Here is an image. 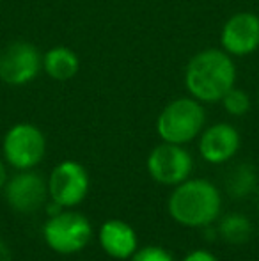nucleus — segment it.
Returning <instances> with one entry per match:
<instances>
[{
	"instance_id": "18",
	"label": "nucleus",
	"mask_w": 259,
	"mask_h": 261,
	"mask_svg": "<svg viewBox=\"0 0 259 261\" xmlns=\"http://www.w3.org/2000/svg\"><path fill=\"white\" fill-rule=\"evenodd\" d=\"M183 261H218V258L206 249H194L185 256Z\"/></svg>"
},
{
	"instance_id": "13",
	"label": "nucleus",
	"mask_w": 259,
	"mask_h": 261,
	"mask_svg": "<svg viewBox=\"0 0 259 261\" xmlns=\"http://www.w3.org/2000/svg\"><path fill=\"white\" fill-rule=\"evenodd\" d=\"M78 69L80 59L69 46L57 45L43 54V71L52 80H59V82L71 80L78 75Z\"/></svg>"
},
{
	"instance_id": "8",
	"label": "nucleus",
	"mask_w": 259,
	"mask_h": 261,
	"mask_svg": "<svg viewBox=\"0 0 259 261\" xmlns=\"http://www.w3.org/2000/svg\"><path fill=\"white\" fill-rule=\"evenodd\" d=\"M48 196L63 208L78 206L89 192V174L76 160H63L52 169L48 179Z\"/></svg>"
},
{
	"instance_id": "3",
	"label": "nucleus",
	"mask_w": 259,
	"mask_h": 261,
	"mask_svg": "<svg viewBox=\"0 0 259 261\" xmlns=\"http://www.w3.org/2000/svg\"><path fill=\"white\" fill-rule=\"evenodd\" d=\"M206 124V110L192 96H181L169 101L156 119V134L163 142L188 144L200 135Z\"/></svg>"
},
{
	"instance_id": "15",
	"label": "nucleus",
	"mask_w": 259,
	"mask_h": 261,
	"mask_svg": "<svg viewBox=\"0 0 259 261\" xmlns=\"http://www.w3.org/2000/svg\"><path fill=\"white\" fill-rule=\"evenodd\" d=\"M256 187V172L249 164H240L227 176V190L233 197H245Z\"/></svg>"
},
{
	"instance_id": "2",
	"label": "nucleus",
	"mask_w": 259,
	"mask_h": 261,
	"mask_svg": "<svg viewBox=\"0 0 259 261\" xmlns=\"http://www.w3.org/2000/svg\"><path fill=\"white\" fill-rule=\"evenodd\" d=\"M167 210L174 222L183 227H210L220 215V190L208 179L188 178L174 187Z\"/></svg>"
},
{
	"instance_id": "12",
	"label": "nucleus",
	"mask_w": 259,
	"mask_h": 261,
	"mask_svg": "<svg viewBox=\"0 0 259 261\" xmlns=\"http://www.w3.org/2000/svg\"><path fill=\"white\" fill-rule=\"evenodd\" d=\"M98 242L107 256L114 259H130L138 249L135 229L121 219H108L98 231Z\"/></svg>"
},
{
	"instance_id": "11",
	"label": "nucleus",
	"mask_w": 259,
	"mask_h": 261,
	"mask_svg": "<svg viewBox=\"0 0 259 261\" xmlns=\"http://www.w3.org/2000/svg\"><path fill=\"white\" fill-rule=\"evenodd\" d=\"M240 144H242L240 132L229 123H215L204 128L199 135L200 158L213 165L231 160L238 153Z\"/></svg>"
},
{
	"instance_id": "7",
	"label": "nucleus",
	"mask_w": 259,
	"mask_h": 261,
	"mask_svg": "<svg viewBox=\"0 0 259 261\" xmlns=\"http://www.w3.org/2000/svg\"><path fill=\"white\" fill-rule=\"evenodd\" d=\"M148 172L156 183L165 187H176L190 178L194 169V158L181 144L163 142L151 149L146 162Z\"/></svg>"
},
{
	"instance_id": "5",
	"label": "nucleus",
	"mask_w": 259,
	"mask_h": 261,
	"mask_svg": "<svg viewBox=\"0 0 259 261\" xmlns=\"http://www.w3.org/2000/svg\"><path fill=\"white\" fill-rule=\"evenodd\" d=\"M2 155L16 171L34 169L46 155L45 134L32 123L13 124L2 139Z\"/></svg>"
},
{
	"instance_id": "14",
	"label": "nucleus",
	"mask_w": 259,
	"mask_h": 261,
	"mask_svg": "<svg viewBox=\"0 0 259 261\" xmlns=\"http://www.w3.org/2000/svg\"><path fill=\"white\" fill-rule=\"evenodd\" d=\"M217 231L224 242L233 245H242L247 244L252 237V222L249 220V217L231 213L220 220Z\"/></svg>"
},
{
	"instance_id": "16",
	"label": "nucleus",
	"mask_w": 259,
	"mask_h": 261,
	"mask_svg": "<svg viewBox=\"0 0 259 261\" xmlns=\"http://www.w3.org/2000/svg\"><path fill=\"white\" fill-rule=\"evenodd\" d=\"M220 103H222L224 110L229 114V116L242 117L250 110L252 101H250L249 93H245L243 89H240V87L235 86L231 91H227V93H225V96L220 100Z\"/></svg>"
},
{
	"instance_id": "1",
	"label": "nucleus",
	"mask_w": 259,
	"mask_h": 261,
	"mask_svg": "<svg viewBox=\"0 0 259 261\" xmlns=\"http://www.w3.org/2000/svg\"><path fill=\"white\" fill-rule=\"evenodd\" d=\"M238 69L233 57L222 48H204L188 61L183 82L188 96L203 105L220 103L227 91L236 86Z\"/></svg>"
},
{
	"instance_id": "9",
	"label": "nucleus",
	"mask_w": 259,
	"mask_h": 261,
	"mask_svg": "<svg viewBox=\"0 0 259 261\" xmlns=\"http://www.w3.org/2000/svg\"><path fill=\"white\" fill-rule=\"evenodd\" d=\"M6 201L18 213H34L41 210L48 199V183L34 169L18 171L4 185Z\"/></svg>"
},
{
	"instance_id": "19",
	"label": "nucleus",
	"mask_w": 259,
	"mask_h": 261,
	"mask_svg": "<svg viewBox=\"0 0 259 261\" xmlns=\"http://www.w3.org/2000/svg\"><path fill=\"white\" fill-rule=\"evenodd\" d=\"M0 261H13V254H11V249L6 242L0 238Z\"/></svg>"
},
{
	"instance_id": "17",
	"label": "nucleus",
	"mask_w": 259,
	"mask_h": 261,
	"mask_svg": "<svg viewBox=\"0 0 259 261\" xmlns=\"http://www.w3.org/2000/svg\"><path fill=\"white\" fill-rule=\"evenodd\" d=\"M130 261H174L172 254L160 245H146L133 252Z\"/></svg>"
},
{
	"instance_id": "10",
	"label": "nucleus",
	"mask_w": 259,
	"mask_h": 261,
	"mask_svg": "<svg viewBox=\"0 0 259 261\" xmlns=\"http://www.w3.org/2000/svg\"><path fill=\"white\" fill-rule=\"evenodd\" d=\"M220 48L231 57H247L259 48V16L252 11H238L224 21Z\"/></svg>"
},
{
	"instance_id": "20",
	"label": "nucleus",
	"mask_w": 259,
	"mask_h": 261,
	"mask_svg": "<svg viewBox=\"0 0 259 261\" xmlns=\"http://www.w3.org/2000/svg\"><path fill=\"white\" fill-rule=\"evenodd\" d=\"M9 176H7V167H6V162L0 160V190L4 189V185L7 183Z\"/></svg>"
},
{
	"instance_id": "21",
	"label": "nucleus",
	"mask_w": 259,
	"mask_h": 261,
	"mask_svg": "<svg viewBox=\"0 0 259 261\" xmlns=\"http://www.w3.org/2000/svg\"><path fill=\"white\" fill-rule=\"evenodd\" d=\"M257 105H259V93H257Z\"/></svg>"
},
{
	"instance_id": "4",
	"label": "nucleus",
	"mask_w": 259,
	"mask_h": 261,
	"mask_svg": "<svg viewBox=\"0 0 259 261\" xmlns=\"http://www.w3.org/2000/svg\"><path fill=\"white\" fill-rule=\"evenodd\" d=\"M93 237V227L87 217L73 210H63L48 217L43 226V238L53 252L63 256L83 251Z\"/></svg>"
},
{
	"instance_id": "6",
	"label": "nucleus",
	"mask_w": 259,
	"mask_h": 261,
	"mask_svg": "<svg viewBox=\"0 0 259 261\" xmlns=\"http://www.w3.org/2000/svg\"><path fill=\"white\" fill-rule=\"evenodd\" d=\"M43 71V54L31 41H11L0 52V80L6 86L23 87Z\"/></svg>"
}]
</instances>
